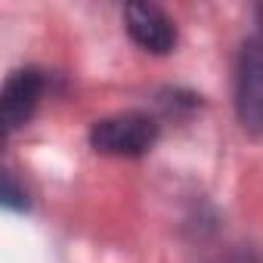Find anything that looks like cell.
I'll use <instances>...</instances> for the list:
<instances>
[{"instance_id":"1","label":"cell","mask_w":263,"mask_h":263,"mask_svg":"<svg viewBox=\"0 0 263 263\" xmlns=\"http://www.w3.org/2000/svg\"><path fill=\"white\" fill-rule=\"evenodd\" d=\"M158 143V121L143 111H121L90 127V146L99 155L137 158Z\"/></svg>"},{"instance_id":"2","label":"cell","mask_w":263,"mask_h":263,"mask_svg":"<svg viewBox=\"0 0 263 263\" xmlns=\"http://www.w3.org/2000/svg\"><path fill=\"white\" fill-rule=\"evenodd\" d=\"M235 115L248 134H263V34H251L238 50Z\"/></svg>"},{"instance_id":"3","label":"cell","mask_w":263,"mask_h":263,"mask_svg":"<svg viewBox=\"0 0 263 263\" xmlns=\"http://www.w3.org/2000/svg\"><path fill=\"white\" fill-rule=\"evenodd\" d=\"M124 28L140 50L155 53V56H167L177 47V25L171 22V16L146 0H134L124 7Z\"/></svg>"},{"instance_id":"4","label":"cell","mask_w":263,"mask_h":263,"mask_svg":"<svg viewBox=\"0 0 263 263\" xmlns=\"http://www.w3.org/2000/svg\"><path fill=\"white\" fill-rule=\"evenodd\" d=\"M44 93V78L34 68H16L7 74L4 90H0V124L4 137H13L19 127H25L41 102Z\"/></svg>"},{"instance_id":"5","label":"cell","mask_w":263,"mask_h":263,"mask_svg":"<svg viewBox=\"0 0 263 263\" xmlns=\"http://www.w3.org/2000/svg\"><path fill=\"white\" fill-rule=\"evenodd\" d=\"M0 201L7 211H28V192L16 183L13 171H4V186H0Z\"/></svg>"},{"instance_id":"6","label":"cell","mask_w":263,"mask_h":263,"mask_svg":"<svg viewBox=\"0 0 263 263\" xmlns=\"http://www.w3.org/2000/svg\"><path fill=\"white\" fill-rule=\"evenodd\" d=\"M257 13H260V22H263V7H260V10H257Z\"/></svg>"}]
</instances>
